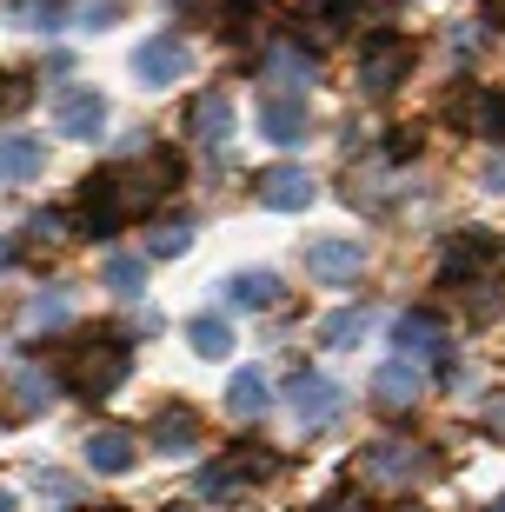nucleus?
I'll return each mask as SVG.
<instances>
[{
	"label": "nucleus",
	"mask_w": 505,
	"mask_h": 512,
	"mask_svg": "<svg viewBox=\"0 0 505 512\" xmlns=\"http://www.w3.org/2000/svg\"><path fill=\"white\" fill-rule=\"evenodd\" d=\"M74 393H87V399H107V393H120L127 386V373H133V346H127V333H113V326H100V333H87V340L74 346Z\"/></svg>",
	"instance_id": "1"
},
{
	"label": "nucleus",
	"mask_w": 505,
	"mask_h": 512,
	"mask_svg": "<svg viewBox=\"0 0 505 512\" xmlns=\"http://www.w3.org/2000/svg\"><path fill=\"white\" fill-rule=\"evenodd\" d=\"M406 74H412V40L406 34H373L359 47V87L366 94H393Z\"/></svg>",
	"instance_id": "2"
},
{
	"label": "nucleus",
	"mask_w": 505,
	"mask_h": 512,
	"mask_svg": "<svg viewBox=\"0 0 505 512\" xmlns=\"http://www.w3.org/2000/svg\"><path fill=\"white\" fill-rule=\"evenodd\" d=\"M127 220V193H120V167L107 173H87V187H80V227L94 233V240H107L113 227Z\"/></svg>",
	"instance_id": "3"
},
{
	"label": "nucleus",
	"mask_w": 505,
	"mask_h": 512,
	"mask_svg": "<svg viewBox=\"0 0 505 512\" xmlns=\"http://www.w3.org/2000/svg\"><path fill=\"white\" fill-rule=\"evenodd\" d=\"M187 40L180 34H153V40H140V47H133V80H140V87H173V80L187 74Z\"/></svg>",
	"instance_id": "4"
},
{
	"label": "nucleus",
	"mask_w": 505,
	"mask_h": 512,
	"mask_svg": "<svg viewBox=\"0 0 505 512\" xmlns=\"http://www.w3.org/2000/svg\"><path fill=\"white\" fill-rule=\"evenodd\" d=\"M359 473H366V479H393V486H412V479L432 473V459L419 453V446H406V439H379V446H366Z\"/></svg>",
	"instance_id": "5"
},
{
	"label": "nucleus",
	"mask_w": 505,
	"mask_h": 512,
	"mask_svg": "<svg viewBox=\"0 0 505 512\" xmlns=\"http://www.w3.org/2000/svg\"><path fill=\"white\" fill-rule=\"evenodd\" d=\"M273 466H280V459H273V453H253V446H240V453H220V459L200 473V493H206V499H226L233 486H246V479H266Z\"/></svg>",
	"instance_id": "6"
},
{
	"label": "nucleus",
	"mask_w": 505,
	"mask_h": 512,
	"mask_svg": "<svg viewBox=\"0 0 505 512\" xmlns=\"http://www.w3.org/2000/svg\"><path fill=\"white\" fill-rule=\"evenodd\" d=\"M54 127L67 133V140H100V133H107V94L67 87V94L54 100Z\"/></svg>",
	"instance_id": "7"
},
{
	"label": "nucleus",
	"mask_w": 505,
	"mask_h": 512,
	"mask_svg": "<svg viewBox=\"0 0 505 512\" xmlns=\"http://www.w3.org/2000/svg\"><path fill=\"white\" fill-rule=\"evenodd\" d=\"M286 406H293V419H300V426H326V419L339 413V386L326 380V373H293Z\"/></svg>",
	"instance_id": "8"
},
{
	"label": "nucleus",
	"mask_w": 505,
	"mask_h": 512,
	"mask_svg": "<svg viewBox=\"0 0 505 512\" xmlns=\"http://www.w3.org/2000/svg\"><path fill=\"white\" fill-rule=\"evenodd\" d=\"M446 280H459V273H492L499 266V240H492L486 227H466V233H452L446 240Z\"/></svg>",
	"instance_id": "9"
},
{
	"label": "nucleus",
	"mask_w": 505,
	"mask_h": 512,
	"mask_svg": "<svg viewBox=\"0 0 505 512\" xmlns=\"http://www.w3.org/2000/svg\"><path fill=\"white\" fill-rule=\"evenodd\" d=\"M393 340H399V360H412V366L446 360V353H452V346H446V326L432 320V313H406V320L393 326Z\"/></svg>",
	"instance_id": "10"
},
{
	"label": "nucleus",
	"mask_w": 505,
	"mask_h": 512,
	"mask_svg": "<svg viewBox=\"0 0 505 512\" xmlns=\"http://www.w3.org/2000/svg\"><path fill=\"white\" fill-rule=\"evenodd\" d=\"M253 193H260V207H273V213L313 207V180H306L300 167H266L260 180H253Z\"/></svg>",
	"instance_id": "11"
},
{
	"label": "nucleus",
	"mask_w": 505,
	"mask_h": 512,
	"mask_svg": "<svg viewBox=\"0 0 505 512\" xmlns=\"http://www.w3.org/2000/svg\"><path fill=\"white\" fill-rule=\"evenodd\" d=\"M306 273L319 286H346L359 273V240H313L306 247Z\"/></svg>",
	"instance_id": "12"
},
{
	"label": "nucleus",
	"mask_w": 505,
	"mask_h": 512,
	"mask_svg": "<svg viewBox=\"0 0 505 512\" xmlns=\"http://www.w3.org/2000/svg\"><path fill=\"white\" fill-rule=\"evenodd\" d=\"M147 446H160V453H193L200 446V413H187V406H160L153 413V426H147Z\"/></svg>",
	"instance_id": "13"
},
{
	"label": "nucleus",
	"mask_w": 505,
	"mask_h": 512,
	"mask_svg": "<svg viewBox=\"0 0 505 512\" xmlns=\"http://www.w3.org/2000/svg\"><path fill=\"white\" fill-rule=\"evenodd\" d=\"M260 133H266V140H280V147H300V140H306V100H293V94H266Z\"/></svg>",
	"instance_id": "14"
},
{
	"label": "nucleus",
	"mask_w": 505,
	"mask_h": 512,
	"mask_svg": "<svg viewBox=\"0 0 505 512\" xmlns=\"http://www.w3.org/2000/svg\"><path fill=\"white\" fill-rule=\"evenodd\" d=\"M87 466L94 473H133V433L127 426H94L87 433Z\"/></svg>",
	"instance_id": "15"
},
{
	"label": "nucleus",
	"mask_w": 505,
	"mask_h": 512,
	"mask_svg": "<svg viewBox=\"0 0 505 512\" xmlns=\"http://www.w3.org/2000/svg\"><path fill=\"white\" fill-rule=\"evenodd\" d=\"M306 87H313V54L273 47V54H266V94H306Z\"/></svg>",
	"instance_id": "16"
},
{
	"label": "nucleus",
	"mask_w": 505,
	"mask_h": 512,
	"mask_svg": "<svg viewBox=\"0 0 505 512\" xmlns=\"http://www.w3.org/2000/svg\"><path fill=\"white\" fill-rule=\"evenodd\" d=\"M47 167V147L34 133H0V180H40Z\"/></svg>",
	"instance_id": "17"
},
{
	"label": "nucleus",
	"mask_w": 505,
	"mask_h": 512,
	"mask_svg": "<svg viewBox=\"0 0 505 512\" xmlns=\"http://www.w3.org/2000/svg\"><path fill=\"white\" fill-rule=\"evenodd\" d=\"M187 120H193V140H206V147H226L233 140V100L226 94H200Z\"/></svg>",
	"instance_id": "18"
},
{
	"label": "nucleus",
	"mask_w": 505,
	"mask_h": 512,
	"mask_svg": "<svg viewBox=\"0 0 505 512\" xmlns=\"http://www.w3.org/2000/svg\"><path fill=\"white\" fill-rule=\"evenodd\" d=\"M266 406H273V393H266V373H260V366L233 373V386H226V413H233V419H260Z\"/></svg>",
	"instance_id": "19"
},
{
	"label": "nucleus",
	"mask_w": 505,
	"mask_h": 512,
	"mask_svg": "<svg viewBox=\"0 0 505 512\" xmlns=\"http://www.w3.org/2000/svg\"><path fill=\"white\" fill-rule=\"evenodd\" d=\"M100 280H107L120 300H140V293H147V253H107Z\"/></svg>",
	"instance_id": "20"
},
{
	"label": "nucleus",
	"mask_w": 505,
	"mask_h": 512,
	"mask_svg": "<svg viewBox=\"0 0 505 512\" xmlns=\"http://www.w3.org/2000/svg\"><path fill=\"white\" fill-rule=\"evenodd\" d=\"M373 393H379V406H412V399H419V366H412V360H393V366H379Z\"/></svg>",
	"instance_id": "21"
},
{
	"label": "nucleus",
	"mask_w": 505,
	"mask_h": 512,
	"mask_svg": "<svg viewBox=\"0 0 505 512\" xmlns=\"http://www.w3.org/2000/svg\"><path fill=\"white\" fill-rule=\"evenodd\" d=\"M366 326H373L366 306H339V313L319 320V340H326V346H359V340H366Z\"/></svg>",
	"instance_id": "22"
},
{
	"label": "nucleus",
	"mask_w": 505,
	"mask_h": 512,
	"mask_svg": "<svg viewBox=\"0 0 505 512\" xmlns=\"http://www.w3.org/2000/svg\"><path fill=\"white\" fill-rule=\"evenodd\" d=\"M7 393H14V413H47V406H54V380H47L40 366H20Z\"/></svg>",
	"instance_id": "23"
},
{
	"label": "nucleus",
	"mask_w": 505,
	"mask_h": 512,
	"mask_svg": "<svg viewBox=\"0 0 505 512\" xmlns=\"http://www.w3.org/2000/svg\"><path fill=\"white\" fill-rule=\"evenodd\" d=\"M226 300L233 306H273L280 300V280H273V273H233V280H226Z\"/></svg>",
	"instance_id": "24"
},
{
	"label": "nucleus",
	"mask_w": 505,
	"mask_h": 512,
	"mask_svg": "<svg viewBox=\"0 0 505 512\" xmlns=\"http://www.w3.org/2000/svg\"><path fill=\"white\" fill-rule=\"evenodd\" d=\"M187 340H193V353H200V360H226V353H233V326L206 313V320L187 326Z\"/></svg>",
	"instance_id": "25"
},
{
	"label": "nucleus",
	"mask_w": 505,
	"mask_h": 512,
	"mask_svg": "<svg viewBox=\"0 0 505 512\" xmlns=\"http://www.w3.org/2000/svg\"><path fill=\"white\" fill-rule=\"evenodd\" d=\"M187 247H193L187 220H160V227H147V260H180Z\"/></svg>",
	"instance_id": "26"
},
{
	"label": "nucleus",
	"mask_w": 505,
	"mask_h": 512,
	"mask_svg": "<svg viewBox=\"0 0 505 512\" xmlns=\"http://www.w3.org/2000/svg\"><path fill=\"white\" fill-rule=\"evenodd\" d=\"M466 114H472V127L492 133V140L505 133V100H499V94H472V100H466Z\"/></svg>",
	"instance_id": "27"
},
{
	"label": "nucleus",
	"mask_w": 505,
	"mask_h": 512,
	"mask_svg": "<svg viewBox=\"0 0 505 512\" xmlns=\"http://www.w3.org/2000/svg\"><path fill=\"white\" fill-rule=\"evenodd\" d=\"M27 94H34V87H27L20 74H0V120L20 114V107H27Z\"/></svg>",
	"instance_id": "28"
},
{
	"label": "nucleus",
	"mask_w": 505,
	"mask_h": 512,
	"mask_svg": "<svg viewBox=\"0 0 505 512\" xmlns=\"http://www.w3.org/2000/svg\"><path fill=\"white\" fill-rule=\"evenodd\" d=\"M60 227H67L60 213H34V220H27V240H34V247H60Z\"/></svg>",
	"instance_id": "29"
},
{
	"label": "nucleus",
	"mask_w": 505,
	"mask_h": 512,
	"mask_svg": "<svg viewBox=\"0 0 505 512\" xmlns=\"http://www.w3.org/2000/svg\"><path fill=\"white\" fill-rule=\"evenodd\" d=\"M60 320H67V300H60V293H47V300L27 306V326H60Z\"/></svg>",
	"instance_id": "30"
},
{
	"label": "nucleus",
	"mask_w": 505,
	"mask_h": 512,
	"mask_svg": "<svg viewBox=\"0 0 505 512\" xmlns=\"http://www.w3.org/2000/svg\"><path fill=\"white\" fill-rule=\"evenodd\" d=\"M379 0H326V20L333 27H346V20H359V14H373Z\"/></svg>",
	"instance_id": "31"
},
{
	"label": "nucleus",
	"mask_w": 505,
	"mask_h": 512,
	"mask_svg": "<svg viewBox=\"0 0 505 512\" xmlns=\"http://www.w3.org/2000/svg\"><path fill=\"white\" fill-rule=\"evenodd\" d=\"M180 14H200V20H220V14H233L240 0H173Z\"/></svg>",
	"instance_id": "32"
},
{
	"label": "nucleus",
	"mask_w": 505,
	"mask_h": 512,
	"mask_svg": "<svg viewBox=\"0 0 505 512\" xmlns=\"http://www.w3.org/2000/svg\"><path fill=\"white\" fill-rule=\"evenodd\" d=\"M113 14H120V0H94V7L80 14V27H113Z\"/></svg>",
	"instance_id": "33"
},
{
	"label": "nucleus",
	"mask_w": 505,
	"mask_h": 512,
	"mask_svg": "<svg viewBox=\"0 0 505 512\" xmlns=\"http://www.w3.org/2000/svg\"><path fill=\"white\" fill-rule=\"evenodd\" d=\"M319 512H366V499H353V493H326V499H319Z\"/></svg>",
	"instance_id": "34"
},
{
	"label": "nucleus",
	"mask_w": 505,
	"mask_h": 512,
	"mask_svg": "<svg viewBox=\"0 0 505 512\" xmlns=\"http://www.w3.org/2000/svg\"><path fill=\"white\" fill-rule=\"evenodd\" d=\"M479 180H486V187H505V153H492L486 167H479Z\"/></svg>",
	"instance_id": "35"
},
{
	"label": "nucleus",
	"mask_w": 505,
	"mask_h": 512,
	"mask_svg": "<svg viewBox=\"0 0 505 512\" xmlns=\"http://www.w3.org/2000/svg\"><path fill=\"white\" fill-rule=\"evenodd\" d=\"M486 433L505 439V399H492V413H486Z\"/></svg>",
	"instance_id": "36"
},
{
	"label": "nucleus",
	"mask_w": 505,
	"mask_h": 512,
	"mask_svg": "<svg viewBox=\"0 0 505 512\" xmlns=\"http://www.w3.org/2000/svg\"><path fill=\"white\" fill-rule=\"evenodd\" d=\"M7 260H14V240H0V266H7Z\"/></svg>",
	"instance_id": "37"
},
{
	"label": "nucleus",
	"mask_w": 505,
	"mask_h": 512,
	"mask_svg": "<svg viewBox=\"0 0 505 512\" xmlns=\"http://www.w3.org/2000/svg\"><path fill=\"white\" fill-rule=\"evenodd\" d=\"M0 512H14V499H7V486H0Z\"/></svg>",
	"instance_id": "38"
},
{
	"label": "nucleus",
	"mask_w": 505,
	"mask_h": 512,
	"mask_svg": "<svg viewBox=\"0 0 505 512\" xmlns=\"http://www.w3.org/2000/svg\"><path fill=\"white\" fill-rule=\"evenodd\" d=\"M393 512H426V506H412V499H406V506H393Z\"/></svg>",
	"instance_id": "39"
},
{
	"label": "nucleus",
	"mask_w": 505,
	"mask_h": 512,
	"mask_svg": "<svg viewBox=\"0 0 505 512\" xmlns=\"http://www.w3.org/2000/svg\"><path fill=\"white\" fill-rule=\"evenodd\" d=\"M167 512H200V506H167Z\"/></svg>",
	"instance_id": "40"
},
{
	"label": "nucleus",
	"mask_w": 505,
	"mask_h": 512,
	"mask_svg": "<svg viewBox=\"0 0 505 512\" xmlns=\"http://www.w3.org/2000/svg\"><path fill=\"white\" fill-rule=\"evenodd\" d=\"M492 512H505V499H499V506H492Z\"/></svg>",
	"instance_id": "41"
},
{
	"label": "nucleus",
	"mask_w": 505,
	"mask_h": 512,
	"mask_svg": "<svg viewBox=\"0 0 505 512\" xmlns=\"http://www.w3.org/2000/svg\"><path fill=\"white\" fill-rule=\"evenodd\" d=\"M107 512H113V506H107Z\"/></svg>",
	"instance_id": "42"
}]
</instances>
